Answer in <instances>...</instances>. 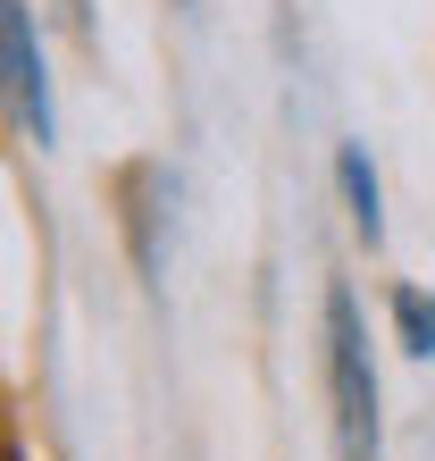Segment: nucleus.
<instances>
[{"label": "nucleus", "instance_id": "nucleus-5", "mask_svg": "<svg viewBox=\"0 0 435 461\" xmlns=\"http://www.w3.org/2000/svg\"><path fill=\"white\" fill-rule=\"evenodd\" d=\"M9 461H25V453H9Z\"/></svg>", "mask_w": 435, "mask_h": 461}, {"label": "nucleus", "instance_id": "nucleus-3", "mask_svg": "<svg viewBox=\"0 0 435 461\" xmlns=\"http://www.w3.org/2000/svg\"><path fill=\"white\" fill-rule=\"evenodd\" d=\"M335 176H343V202H351V227L377 243V235H386V194H377L368 151H360V143H343V151H335Z\"/></svg>", "mask_w": 435, "mask_h": 461}, {"label": "nucleus", "instance_id": "nucleus-4", "mask_svg": "<svg viewBox=\"0 0 435 461\" xmlns=\"http://www.w3.org/2000/svg\"><path fill=\"white\" fill-rule=\"evenodd\" d=\"M394 328H402V352H419V361L435 352V303L419 285H394Z\"/></svg>", "mask_w": 435, "mask_h": 461}, {"label": "nucleus", "instance_id": "nucleus-2", "mask_svg": "<svg viewBox=\"0 0 435 461\" xmlns=\"http://www.w3.org/2000/svg\"><path fill=\"white\" fill-rule=\"evenodd\" d=\"M0 59H9V110L17 126L50 143L59 134V110H50V76H42V42H34V9L25 0H0Z\"/></svg>", "mask_w": 435, "mask_h": 461}, {"label": "nucleus", "instance_id": "nucleus-1", "mask_svg": "<svg viewBox=\"0 0 435 461\" xmlns=\"http://www.w3.org/2000/svg\"><path fill=\"white\" fill-rule=\"evenodd\" d=\"M326 386H335V445H343V461H386L368 328H360V303H351L343 285H326Z\"/></svg>", "mask_w": 435, "mask_h": 461}]
</instances>
